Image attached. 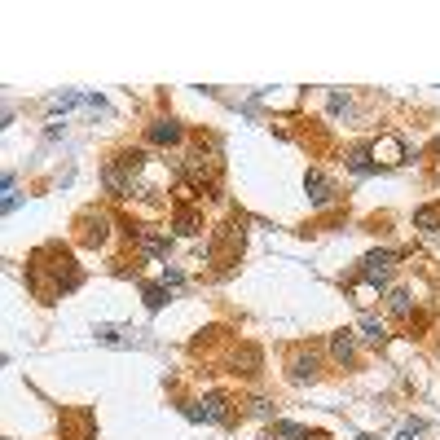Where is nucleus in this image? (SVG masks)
<instances>
[{
    "instance_id": "1",
    "label": "nucleus",
    "mask_w": 440,
    "mask_h": 440,
    "mask_svg": "<svg viewBox=\"0 0 440 440\" xmlns=\"http://www.w3.org/2000/svg\"><path fill=\"white\" fill-rule=\"evenodd\" d=\"M392 269H396V251H370L366 260H361V282L387 287V282H392Z\"/></svg>"
},
{
    "instance_id": "2",
    "label": "nucleus",
    "mask_w": 440,
    "mask_h": 440,
    "mask_svg": "<svg viewBox=\"0 0 440 440\" xmlns=\"http://www.w3.org/2000/svg\"><path fill=\"white\" fill-rule=\"evenodd\" d=\"M370 159H374V168H396V163H405L401 137H379V141L370 145Z\"/></svg>"
},
{
    "instance_id": "3",
    "label": "nucleus",
    "mask_w": 440,
    "mask_h": 440,
    "mask_svg": "<svg viewBox=\"0 0 440 440\" xmlns=\"http://www.w3.org/2000/svg\"><path fill=\"white\" fill-rule=\"evenodd\" d=\"M145 137H150V145H180V137H185V128H180L176 119H154Z\"/></svg>"
},
{
    "instance_id": "4",
    "label": "nucleus",
    "mask_w": 440,
    "mask_h": 440,
    "mask_svg": "<svg viewBox=\"0 0 440 440\" xmlns=\"http://www.w3.org/2000/svg\"><path fill=\"white\" fill-rule=\"evenodd\" d=\"M330 357L339 361V366H352V361H357V334H352V330L330 334Z\"/></svg>"
},
{
    "instance_id": "5",
    "label": "nucleus",
    "mask_w": 440,
    "mask_h": 440,
    "mask_svg": "<svg viewBox=\"0 0 440 440\" xmlns=\"http://www.w3.org/2000/svg\"><path fill=\"white\" fill-rule=\"evenodd\" d=\"M304 190H308V198H313V207H330L334 203V190H330V180L322 172H308L304 176Z\"/></svg>"
},
{
    "instance_id": "6",
    "label": "nucleus",
    "mask_w": 440,
    "mask_h": 440,
    "mask_svg": "<svg viewBox=\"0 0 440 440\" xmlns=\"http://www.w3.org/2000/svg\"><path fill=\"white\" fill-rule=\"evenodd\" d=\"M133 238H137V247L150 255V260L168 251V229H163V234H159V229H133Z\"/></svg>"
},
{
    "instance_id": "7",
    "label": "nucleus",
    "mask_w": 440,
    "mask_h": 440,
    "mask_svg": "<svg viewBox=\"0 0 440 440\" xmlns=\"http://www.w3.org/2000/svg\"><path fill=\"white\" fill-rule=\"evenodd\" d=\"M203 419H207V423H229V401H225L220 392L203 396Z\"/></svg>"
},
{
    "instance_id": "8",
    "label": "nucleus",
    "mask_w": 440,
    "mask_h": 440,
    "mask_svg": "<svg viewBox=\"0 0 440 440\" xmlns=\"http://www.w3.org/2000/svg\"><path fill=\"white\" fill-rule=\"evenodd\" d=\"M387 313H392V317H409L414 313V295L405 287H392V291H387Z\"/></svg>"
},
{
    "instance_id": "9",
    "label": "nucleus",
    "mask_w": 440,
    "mask_h": 440,
    "mask_svg": "<svg viewBox=\"0 0 440 440\" xmlns=\"http://www.w3.org/2000/svg\"><path fill=\"white\" fill-rule=\"evenodd\" d=\"M361 339L366 344H387V326L374 313H361Z\"/></svg>"
},
{
    "instance_id": "10",
    "label": "nucleus",
    "mask_w": 440,
    "mask_h": 440,
    "mask_svg": "<svg viewBox=\"0 0 440 440\" xmlns=\"http://www.w3.org/2000/svg\"><path fill=\"white\" fill-rule=\"evenodd\" d=\"M414 225H419L427 238H440V207H419V212H414Z\"/></svg>"
},
{
    "instance_id": "11",
    "label": "nucleus",
    "mask_w": 440,
    "mask_h": 440,
    "mask_svg": "<svg viewBox=\"0 0 440 440\" xmlns=\"http://www.w3.org/2000/svg\"><path fill=\"white\" fill-rule=\"evenodd\" d=\"M291 379L295 383H313L317 379V357H295L291 361Z\"/></svg>"
},
{
    "instance_id": "12",
    "label": "nucleus",
    "mask_w": 440,
    "mask_h": 440,
    "mask_svg": "<svg viewBox=\"0 0 440 440\" xmlns=\"http://www.w3.org/2000/svg\"><path fill=\"white\" fill-rule=\"evenodd\" d=\"M198 229H203V216L194 212V207H180V212H176V234H198Z\"/></svg>"
},
{
    "instance_id": "13",
    "label": "nucleus",
    "mask_w": 440,
    "mask_h": 440,
    "mask_svg": "<svg viewBox=\"0 0 440 440\" xmlns=\"http://www.w3.org/2000/svg\"><path fill=\"white\" fill-rule=\"evenodd\" d=\"M255 366H260V352H255V348H238L234 352V370L238 374H255Z\"/></svg>"
},
{
    "instance_id": "14",
    "label": "nucleus",
    "mask_w": 440,
    "mask_h": 440,
    "mask_svg": "<svg viewBox=\"0 0 440 440\" xmlns=\"http://www.w3.org/2000/svg\"><path fill=\"white\" fill-rule=\"evenodd\" d=\"M348 168H352L357 176H370V172H379V168H374V159H370V150H352V154H348Z\"/></svg>"
},
{
    "instance_id": "15",
    "label": "nucleus",
    "mask_w": 440,
    "mask_h": 440,
    "mask_svg": "<svg viewBox=\"0 0 440 440\" xmlns=\"http://www.w3.org/2000/svg\"><path fill=\"white\" fill-rule=\"evenodd\" d=\"M88 225H93V229H84V242H101V238H106V225H111V220H106V216H88Z\"/></svg>"
},
{
    "instance_id": "16",
    "label": "nucleus",
    "mask_w": 440,
    "mask_h": 440,
    "mask_svg": "<svg viewBox=\"0 0 440 440\" xmlns=\"http://www.w3.org/2000/svg\"><path fill=\"white\" fill-rule=\"evenodd\" d=\"M273 436H287V440H317V436H308V431L295 427V423H273Z\"/></svg>"
},
{
    "instance_id": "17",
    "label": "nucleus",
    "mask_w": 440,
    "mask_h": 440,
    "mask_svg": "<svg viewBox=\"0 0 440 440\" xmlns=\"http://www.w3.org/2000/svg\"><path fill=\"white\" fill-rule=\"evenodd\" d=\"M163 304H168V287H145V308L150 313H159Z\"/></svg>"
},
{
    "instance_id": "18",
    "label": "nucleus",
    "mask_w": 440,
    "mask_h": 440,
    "mask_svg": "<svg viewBox=\"0 0 440 440\" xmlns=\"http://www.w3.org/2000/svg\"><path fill=\"white\" fill-rule=\"evenodd\" d=\"M423 431H427V423H419V419H414V423H405V427L396 431V440H419Z\"/></svg>"
},
{
    "instance_id": "19",
    "label": "nucleus",
    "mask_w": 440,
    "mask_h": 440,
    "mask_svg": "<svg viewBox=\"0 0 440 440\" xmlns=\"http://www.w3.org/2000/svg\"><path fill=\"white\" fill-rule=\"evenodd\" d=\"M352 295H357V304H361V308H366V304H370V295H374V287H370V282H357Z\"/></svg>"
},
{
    "instance_id": "20",
    "label": "nucleus",
    "mask_w": 440,
    "mask_h": 440,
    "mask_svg": "<svg viewBox=\"0 0 440 440\" xmlns=\"http://www.w3.org/2000/svg\"><path fill=\"white\" fill-rule=\"evenodd\" d=\"M251 414H255V419H269V414H273V405H269L265 396H255V401H251Z\"/></svg>"
}]
</instances>
